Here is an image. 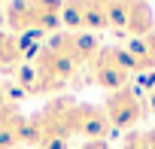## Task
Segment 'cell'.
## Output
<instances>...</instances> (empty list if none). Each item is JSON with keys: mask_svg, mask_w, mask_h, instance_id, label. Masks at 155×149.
Masks as SVG:
<instances>
[{"mask_svg": "<svg viewBox=\"0 0 155 149\" xmlns=\"http://www.w3.org/2000/svg\"><path fill=\"white\" fill-rule=\"evenodd\" d=\"M88 67H91V82H97L113 94L128 85V76L134 73V58L128 55L125 46H110V49H101Z\"/></svg>", "mask_w": 155, "mask_h": 149, "instance_id": "6da1fadb", "label": "cell"}, {"mask_svg": "<svg viewBox=\"0 0 155 149\" xmlns=\"http://www.w3.org/2000/svg\"><path fill=\"white\" fill-rule=\"evenodd\" d=\"M61 3H18L6 9V25L21 37H40L61 25Z\"/></svg>", "mask_w": 155, "mask_h": 149, "instance_id": "7a4b0ae2", "label": "cell"}, {"mask_svg": "<svg viewBox=\"0 0 155 149\" xmlns=\"http://www.w3.org/2000/svg\"><path fill=\"white\" fill-rule=\"evenodd\" d=\"M107 12H110V28L131 34L134 40L155 31V15L146 3H107Z\"/></svg>", "mask_w": 155, "mask_h": 149, "instance_id": "3957f363", "label": "cell"}, {"mask_svg": "<svg viewBox=\"0 0 155 149\" xmlns=\"http://www.w3.org/2000/svg\"><path fill=\"white\" fill-rule=\"evenodd\" d=\"M104 113H107V119H110V128H119V131H128V128H134L140 119H143V101H140V94L134 91V88H119V91H113V94H107V101H104Z\"/></svg>", "mask_w": 155, "mask_h": 149, "instance_id": "277c9868", "label": "cell"}, {"mask_svg": "<svg viewBox=\"0 0 155 149\" xmlns=\"http://www.w3.org/2000/svg\"><path fill=\"white\" fill-rule=\"evenodd\" d=\"M61 22L70 25L76 34H91V31H104L110 28V12L107 3H67L61 12Z\"/></svg>", "mask_w": 155, "mask_h": 149, "instance_id": "5b68a950", "label": "cell"}, {"mask_svg": "<svg viewBox=\"0 0 155 149\" xmlns=\"http://www.w3.org/2000/svg\"><path fill=\"white\" fill-rule=\"evenodd\" d=\"M25 122L28 116H18L12 110L0 113V149H15L18 143H25Z\"/></svg>", "mask_w": 155, "mask_h": 149, "instance_id": "8992f818", "label": "cell"}, {"mask_svg": "<svg viewBox=\"0 0 155 149\" xmlns=\"http://www.w3.org/2000/svg\"><path fill=\"white\" fill-rule=\"evenodd\" d=\"M125 49L134 58V70H155V31L146 34V37L131 40Z\"/></svg>", "mask_w": 155, "mask_h": 149, "instance_id": "52a82bcc", "label": "cell"}, {"mask_svg": "<svg viewBox=\"0 0 155 149\" xmlns=\"http://www.w3.org/2000/svg\"><path fill=\"white\" fill-rule=\"evenodd\" d=\"M37 149H67V140H49V143H43Z\"/></svg>", "mask_w": 155, "mask_h": 149, "instance_id": "ba28073f", "label": "cell"}, {"mask_svg": "<svg viewBox=\"0 0 155 149\" xmlns=\"http://www.w3.org/2000/svg\"><path fill=\"white\" fill-rule=\"evenodd\" d=\"M82 149H110V146H107V140H91V143H85Z\"/></svg>", "mask_w": 155, "mask_h": 149, "instance_id": "9c48e42d", "label": "cell"}, {"mask_svg": "<svg viewBox=\"0 0 155 149\" xmlns=\"http://www.w3.org/2000/svg\"><path fill=\"white\" fill-rule=\"evenodd\" d=\"M149 107L155 110V85H152V94H149Z\"/></svg>", "mask_w": 155, "mask_h": 149, "instance_id": "30bf717a", "label": "cell"}]
</instances>
